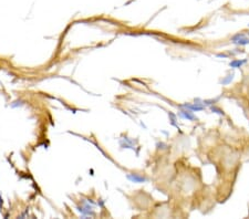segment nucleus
Wrapping results in <instances>:
<instances>
[]
</instances>
